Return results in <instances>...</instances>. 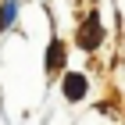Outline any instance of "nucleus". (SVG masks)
I'll use <instances>...</instances> for the list:
<instances>
[{"instance_id": "nucleus-1", "label": "nucleus", "mask_w": 125, "mask_h": 125, "mask_svg": "<svg viewBox=\"0 0 125 125\" xmlns=\"http://www.w3.org/2000/svg\"><path fill=\"white\" fill-rule=\"evenodd\" d=\"M100 39H104L100 14H96V11H89V14H86V25L79 29V47H82V50H96V47H100Z\"/></svg>"}, {"instance_id": "nucleus-2", "label": "nucleus", "mask_w": 125, "mask_h": 125, "mask_svg": "<svg viewBox=\"0 0 125 125\" xmlns=\"http://www.w3.org/2000/svg\"><path fill=\"white\" fill-rule=\"evenodd\" d=\"M86 89H89V79L82 75V72H68L64 75V96L68 100H82Z\"/></svg>"}, {"instance_id": "nucleus-3", "label": "nucleus", "mask_w": 125, "mask_h": 125, "mask_svg": "<svg viewBox=\"0 0 125 125\" xmlns=\"http://www.w3.org/2000/svg\"><path fill=\"white\" fill-rule=\"evenodd\" d=\"M64 43L61 39H50V47H47V75H57L61 68H64Z\"/></svg>"}]
</instances>
